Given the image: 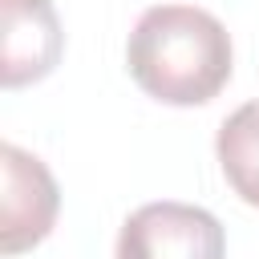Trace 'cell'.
I'll return each mask as SVG.
<instances>
[{
	"label": "cell",
	"instance_id": "obj_3",
	"mask_svg": "<svg viewBox=\"0 0 259 259\" xmlns=\"http://www.w3.org/2000/svg\"><path fill=\"white\" fill-rule=\"evenodd\" d=\"M0 174H4L0 247H4V255H20L53 231L57 210H61V190H57L49 166L12 142L0 146Z\"/></svg>",
	"mask_w": 259,
	"mask_h": 259
},
{
	"label": "cell",
	"instance_id": "obj_2",
	"mask_svg": "<svg viewBox=\"0 0 259 259\" xmlns=\"http://www.w3.org/2000/svg\"><path fill=\"white\" fill-rule=\"evenodd\" d=\"M227 235L219 219L190 202H146L117 235V259H223Z\"/></svg>",
	"mask_w": 259,
	"mask_h": 259
},
{
	"label": "cell",
	"instance_id": "obj_4",
	"mask_svg": "<svg viewBox=\"0 0 259 259\" xmlns=\"http://www.w3.org/2000/svg\"><path fill=\"white\" fill-rule=\"evenodd\" d=\"M0 12H4V57H0L4 89L49 77L65 49V32L57 24L53 4L49 0H0Z\"/></svg>",
	"mask_w": 259,
	"mask_h": 259
},
{
	"label": "cell",
	"instance_id": "obj_5",
	"mask_svg": "<svg viewBox=\"0 0 259 259\" xmlns=\"http://www.w3.org/2000/svg\"><path fill=\"white\" fill-rule=\"evenodd\" d=\"M214 154L223 166V178L231 182V190L259 206V101L239 105L214 138Z\"/></svg>",
	"mask_w": 259,
	"mask_h": 259
},
{
	"label": "cell",
	"instance_id": "obj_1",
	"mask_svg": "<svg viewBox=\"0 0 259 259\" xmlns=\"http://www.w3.org/2000/svg\"><path fill=\"white\" fill-rule=\"evenodd\" d=\"M125 65L142 93L166 105H202L231 77V36L206 8L158 4L138 16Z\"/></svg>",
	"mask_w": 259,
	"mask_h": 259
}]
</instances>
